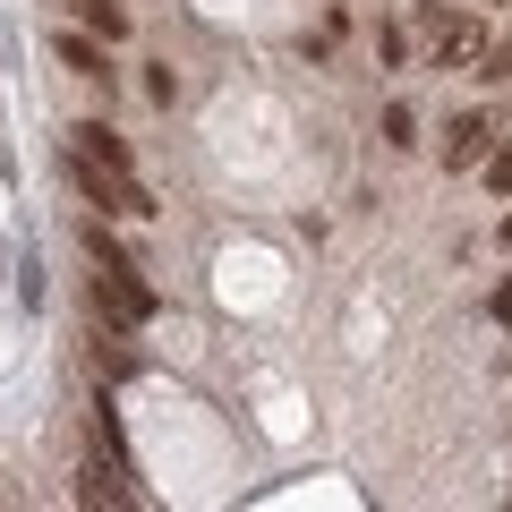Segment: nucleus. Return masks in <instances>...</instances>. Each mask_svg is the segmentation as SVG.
Wrapping results in <instances>:
<instances>
[{
	"instance_id": "nucleus-1",
	"label": "nucleus",
	"mask_w": 512,
	"mask_h": 512,
	"mask_svg": "<svg viewBox=\"0 0 512 512\" xmlns=\"http://www.w3.org/2000/svg\"><path fill=\"white\" fill-rule=\"evenodd\" d=\"M487 137H495V120H487V111H461V120L444 128V171H470L478 154H487Z\"/></svg>"
},
{
	"instance_id": "nucleus-2",
	"label": "nucleus",
	"mask_w": 512,
	"mask_h": 512,
	"mask_svg": "<svg viewBox=\"0 0 512 512\" xmlns=\"http://www.w3.org/2000/svg\"><path fill=\"white\" fill-rule=\"evenodd\" d=\"M427 43H436V69H444V60H478V26L470 18H444V9H427Z\"/></svg>"
},
{
	"instance_id": "nucleus-3",
	"label": "nucleus",
	"mask_w": 512,
	"mask_h": 512,
	"mask_svg": "<svg viewBox=\"0 0 512 512\" xmlns=\"http://www.w3.org/2000/svg\"><path fill=\"white\" fill-rule=\"evenodd\" d=\"M77 154H86V163H103L111 180H137V171H128V146H120V137H111L103 120H86V128H77Z\"/></svg>"
},
{
	"instance_id": "nucleus-4",
	"label": "nucleus",
	"mask_w": 512,
	"mask_h": 512,
	"mask_svg": "<svg viewBox=\"0 0 512 512\" xmlns=\"http://www.w3.org/2000/svg\"><path fill=\"white\" fill-rule=\"evenodd\" d=\"M52 52H60V69H77V77H111L103 69V43H86V35H60Z\"/></svg>"
},
{
	"instance_id": "nucleus-5",
	"label": "nucleus",
	"mask_w": 512,
	"mask_h": 512,
	"mask_svg": "<svg viewBox=\"0 0 512 512\" xmlns=\"http://www.w3.org/2000/svg\"><path fill=\"white\" fill-rule=\"evenodd\" d=\"M77 9H86V26H94L103 43H120V35H128V9H120V0H77Z\"/></svg>"
},
{
	"instance_id": "nucleus-6",
	"label": "nucleus",
	"mask_w": 512,
	"mask_h": 512,
	"mask_svg": "<svg viewBox=\"0 0 512 512\" xmlns=\"http://www.w3.org/2000/svg\"><path fill=\"white\" fill-rule=\"evenodd\" d=\"M86 256L103 265V274H128V248H120V239L103 231V222H86Z\"/></svg>"
},
{
	"instance_id": "nucleus-7",
	"label": "nucleus",
	"mask_w": 512,
	"mask_h": 512,
	"mask_svg": "<svg viewBox=\"0 0 512 512\" xmlns=\"http://www.w3.org/2000/svg\"><path fill=\"white\" fill-rule=\"evenodd\" d=\"M487 188H495V197H512V137H504V154L487 163Z\"/></svg>"
},
{
	"instance_id": "nucleus-8",
	"label": "nucleus",
	"mask_w": 512,
	"mask_h": 512,
	"mask_svg": "<svg viewBox=\"0 0 512 512\" xmlns=\"http://www.w3.org/2000/svg\"><path fill=\"white\" fill-rule=\"evenodd\" d=\"M495 325H512V282H504V291H495Z\"/></svg>"
},
{
	"instance_id": "nucleus-9",
	"label": "nucleus",
	"mask_w": 512,
	"mask_h": 512,
	"mask_svg": "<svg viewBox=\"0 0 512 512\" xmlns=\"http://www.w3.org/2000/svg\"><path fill=\"white\" fill-rule=\"evenodd\" d=\"M504 248H512V214H504Z\"/></svg>"
}]
</instances>
